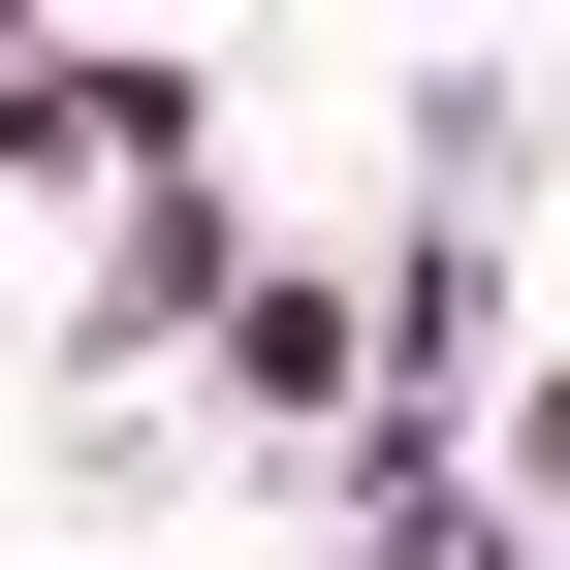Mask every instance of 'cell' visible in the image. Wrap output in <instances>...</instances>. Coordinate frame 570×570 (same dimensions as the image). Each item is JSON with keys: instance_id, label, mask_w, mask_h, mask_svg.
<instances>
[{"instance_id": "1", "label": "cell", "mask_w": 570, "mask_h": 570, "mask_svg": "<svg viewBox=\"0 0 570 570\" xmlns=\"http://www.w3.org/2000/svg\"><path fill=\"white\" fill-rule=\"evenodd\" d=\"M190 412H223V475H285V508H317V475L381 444V285H317V254H254L223 317H190Z\"/></svg>"}, {"instance_id": "2", "label": "cell", "mask_w": 570, "mask_h": 570, "mask_svg": "<svg viewBox=\"0 0 570 570\" xmlns=\"http://www.w3.org/2000/svg\"><path fill=\"white\" fill-rule=\"evenodd\" d=\"M0 159H32V190H159V159H223V63H159V32H32Z\"/></svg>"}, {"instance_id": "3", "label": "cell", "mask_w": 570, "mask_h": 570, "mask_svg": "<svg viewBox=\"0 0 570 570\" xmlns=\"http://www.w3.org/2000/svg\"><path fill=\"white\" fill-rule=\"evenodd\" d=\"M0 96H32V32H0Z\"/></svg>"}]
</instances>
